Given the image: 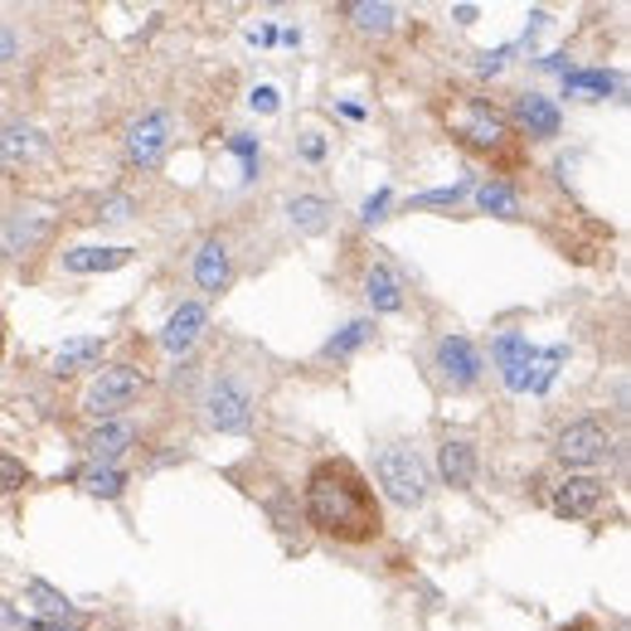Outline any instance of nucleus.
Listing matches in <instances>:
<instances>
[{"instance_id": "obj_43", "label": "nucleus", "mask_w": 631, "mask_h": 631, "mask_svg": "<svg viewBox=\"0 0 631 631\" xmlns=\"http://www.w3.org/2000/svg\"><path fill=\"white\" fill-rule=\"evenodd\" d=\"M559 631H593V622H573V627H559Z\"/></svg>"}, {"instance_id": "obj_20", "label": "nucleus", "mask_w": 631, "mask_h": 631, "mask_svg": "<svg viewBox=\"0 0 631 631\" xmlns=\"http://www.w3.org/2000/svg\"><path fill=\"white\" fill-rule=\"evenodd\" d=\"M131 258H137V248H63L59 253L63 273H78V277H88V273H117V267H127Z\"/></svg>"}, {"instance_id": "obj_9", "label": "nucleus", "mask_w": 631, "mask_h": 631, "mask_svg": "<svg viewBox=\"0 0 631 631\" xmlns=\"http://www.w3.org/2000/svg\"><path fill=\"white\" fill-rule=\"evenodd\" d=\"M170 137H176V117H170L166 107L141 112L137 122L127 127V166L131 170H156L160 156L170 151Z\"/></svg>"}, {"instance_id": "obj_37", "label": "nucleus", "mask_w": 631, "mask_h": 631, "mask_svg": "<svg viewBox=\"0 0 631 631\" xmlns=\"http://www.w3.org/2000/svg\"><path fill=\"white\" fill-rule=\"evenodd\" d=\"M16 59H20V39L6 20H0V63H16Z\"/></svg>"}, {"instance_id": "obj_42", "label": "nucleus", "mask_w": 631, "mask_h": 631, "mask_svg": "<svg viewBox=\"0 0 631 631\" xmlns=\"http://www.w3.org/2000/svg\"><path fill=\"white\" fill-rule=\"evenodd\" d=\"M341 112L351 117V122H365V107H359V102H341Z\"/></svg>"}, {"instance_id": "obj_4", "label": "nucleus", "mask_w": 631, "mask_h": 631, "mask_svg": "<svg viewBox=\"0 0 631 631\" xmlns=\"http://www.w3.org/2000/svg\"><path fill=\"white\" fill-rule=\"evenodd\" d=\"M374 481H379V495L398 510H418L433 491V476H427V462L418 456V447L408 442H388L374 456Z\"/></svg>"}, {"instance_id": "obj_10", "label": "nucleus", "mask_w": 631, "mask_h": 631, "mask_svg": "<svg viewBox=\"0 0 631 631\" xmlns=\"http://www.w3.org/2000/svg\"><path fill=\"white\" fill-rule=\"evenodd\" d=\"M481 351L466 335H442V341L433 345V374L442 388H452V394H466L476 379H481Z\"/></svg>"}, {"instance_id": "obj_8", "label": "nucleus", "mask_w": 631, "mask_h": 631, "mask_svg": "<svg viewBox=\"0 0 631 631\" xmlns=\"http://www.w3.org/2000/svg\"><path fill=\"white\" fill-rule=\"evenodd\" d=\"M491 359L495 369H501V384L510 394H534V384H540V351H534V341L525 331H501L491 341Z\"/></svg>"}, {"instance_id": "obj_16", "label": "nucleus", "mask_w": 631, "mask_h": 631, "mask_svg": "<svg viewBox=\"0 0 631 631\" xmlns=\"http://www.w3.org/2000/svg\"><path fill=\"white\" fill-rule=\"evenodd\" d=\"M481 472V456H476V442L472 437H442V447H437V476L447 481L452 491H466L476 481Z\"/></svg>"}, {"instance_id": "obj_41", "label": "nucleus", "mask_w": 631, "mask_h": 631, "mask_svg": "<svg viewBox=\"0 0 631 631\" xmlns=\"http://www.w3.org/2000/svg\"><path fill=\"white\" fill-rule=\"evenodd\" d=\"M452 16H456V24H476V6H456Z\"/></svg>"}, {"instance_id": "obj_28", "label": "nucleus", "mask_w": 631, "mask_h": 631, "mask_svg": "<svg viewBox=\"0 0 631 631\" xmlns=\"http://www.w3.org/2000/svg\"><path fill=\"white\" fill-rule=\"evenodd\" d=\"M476 180H456V185H442V190H427V195H413L408 209H456L466 195H472Z\"/></svg>"}, {"instance_id": "obj_32", "label": "nucleus", "mask_w": 631, "mask_h": 631, "mask_svg": "<svg viewBox=\"0 0 631 631\" xmlns=\"http://www.w3.org/2000/svg\"><path fill=\"white\" fill-rule=\"evenodd\" d=\"M563 359H569V345H549V351H540V384H534V394H544V388L554 384Z\"/></svg>"}, {"instance_id": "obj_36", "label": "nucleus", "mask_w": 631, "mask_h": 631, "mask_svg": "<svg viewBox=\"0 0 631 631\" xmlns=\"http://www.w3.org/2000/svg\"><path fill=\"white\" fill-rule=\"evenodd\" d=\"M0 631H30L24 612L16 608V602H6V598H0Z\"/></svg>"}, {"instance_id": "obj_13", "label": "nucleus", "mask_w": 631, "mask_h": 631, "mask_svg": "<svg viewBox=\"0 0 631 631\" xmlns=\"http://www.w3.org/2000/svg\"><path fill=\"white\" fill-rule=\"evenodd\" d=\"M141 442V427L131 423V418H112V423H88V433H83V456L88 462H102V466H117V456H127L131 447Z\"/></svg>"}, {"instance_id": "obj_31", "label": "nucleus", "mask_w": 631, "mask_h": 631, "mask_svg": "<svg viewBox=\"0 0 631 631\" xmlns=\"http://www.w3.org/2000/svg\"><path fill=\"white\" fill-rule=\"evenodd\" d=\"M388 205H394V190H388V185H379V190H374L365 205H359V224H379V219H388Z\"/></svg>"}, {"instance_id": "obj_24", "label": "nucleus", "mask_w": 631, "mask_h": 631, "mask_svg": "<svg viewBox=\"0 0 631 631\" xmlns=\"http://www.w3.org/2000/svg\"><path fill=\"white\" fill-rule=\"evenodd\" d=\"M331 199L326 195H297V199H287V224L297 228L302 238H316V234H326L331 228Z\"/></svg>"}, {"instance_id": "obj_14", "label": "nucleus", "mask_w": 631, "mask_h": 631, "mask_svg": "<svg viewBox=\"0 0 631 631\" xmlns=\"http://www.w3.org/2000/svg\"><path fill=\"white\" fill-rule=\"evenodd\" d=\"M190 277H195V287L205 292V297H224V292H228V282H234V253H228V244L219 234L199 238Z\"/></svg>"}, {"instance_id": "obj_25", "label": "nucleus", "mask_w": 631, "mask_h": 631, "mask_svg": "<svg viewBox=\"0 0 631 631\" xmlns=\"http://www.w3.org/2000/svg\"><path fill=\"white\" fill-rule=\"evenodd\" d=\"M24 598L39 608V617L45 622H78V608H73V598L69 593H59L53 583L45 579H24Z\"/></svg>"}, {"instance_id": "obj_5", "label": "nucleus", "mask_w": 631, "mask_h": 631, "mask_svg": "<svg viewBox=\"0 0 631 631\" xmlns=\"http://www.w3.org/2000/svg\"><path fill=\"white\" fill-rule=\"evenodd\" d=\"M199 408H205V423L214 433H248L253 413H258V398H253V388L238 374H214Z\"/></svg>"}, {"instance_id": "obj_22", "label": "nucleus", "mask_w": 631, "mask_h": 631, "mask_svg": "<svg viewBox=\"0 0 631 631\" xmlns=\"http://www.w3.org/2000/svg\"><path fill=\"white\" fill-rule=\"evenodd\" d=\"M472 199H476V209L481 214H495V219H520V190L510 180L501 176H486V180H476L472 185Z\"/></svg>"}, {"instance_id": "obj_34", "label": "nucleus", "mask_w": 631, "mask_h": 631, "mask_svg": "<svg viewBox=\"0 0 631 631\" xmlns=\"http://www.w3.org/2000/svg\"><path fill=\"white\" fill-rule=\"evenodd\" d=\"M510 53H515V45H501V49H486V53H476V73L481 78H495L510 63Z\"/></svg>"}, {"instance_id": "obj_26", "label": "nucleus", "mask_w": 631, "mask_h": 631, "mask_svg": "<svg viewBox=\"0 0 631 631\" xmlns=\"http://www.w3.org/2000/svg\"><path fill=\"white\" fill-rule=\"evenodd\" d=\"M374 331H379V326H374V316L345 321V326L335 331V335H331L326 345H321V359H351L355 351H365V345L374 341Z\"/></svg>"}, {"instance_id": "obj_1", "label": "nucleus", "mask_w": 631, "mask_h": 631, "mask_svg": "<svg viewBox=\"0 0 631 631\" xmlns=\"http://www.w3.org/2000/svg\"><path fill=\"white\" fill-rule=\"evenodd\" d=\"M302 525L335 544H374L384 534V510L369 476L351 456H321L302 481Z\"/></svg>"}, {"instance_id": "obj_19", "label": "nucleus", "mask_w": 631, "mask_h": 631, "mask_svg": "<svg viewBox=\"0 0 631 631\" xmlns=\"http://www.w3.org/2000/svg\"><path fill=\"white\" fill-rule=\"evenodd\" d=\"M39 156H45V131L39 127L10 122L6 131H0V170H24Z\"/></svg>"}, {"instance_id": "obj_27", "label": "nucleus", "mask_w": 631, "mask_h": 631, "mask_svg": "<svg viewBox=\"0 0 631 631\" xmlns=\"http://www.w3.org/2000/svg\"><path fill=\"white\" fill-rule=\"evenodd\" d=\"M563 92H598V98H608V92H617V73L612 69H569L563 73Z\"/></svg>"}, {"instance_id": "obj_40", "label": "nucleus", "mask_w": 631, "mask_h": 631, "mask_svg": "<svg viewBox=\"0 0 631 631\" xmlns=\"http://www.w3.org/2000/svg\"><path fill=\"white\" fill-rule=\"evenodd\" d=\"M540 69H549V73H569V53H549V59H540Z\"/></svg>"}, {"instance_id": "obj_35", "label": "nucleus", "mask_w": 631, "mask_h": 631, "mask_svg": "<svg viewBox=\"0 0 631 631\" xmlns=\"http://www.w3.org/2000/svg\"><path fill=\"white\" fill-rule=\"evenodd\" d=\"M248 107H253V112H263V117H273L277 107H282V92L273 83H258V88L248 92Z\"/></svg>"}, {"instance_id": "obj_33", "label": "nucleus", "mask_w": 631, "mask_h": 631, "mask_svg": "<svg viewBox=\"0 0 631 631\" xmlns=\"http://www.w3.org/2000/svg\"><path fill=\"white\" fill-rule=\"evenodd\" d=\"M131 214H137V199H131V195H107V199H98V219H107V224L131 219Z\"/></svg>"}, {"instance_id": "obj_23", "label": "nucleus", "mask_w": 631, "mask_h": 631, "mask_svg": "<svg viewBox=\"0 0 631 631\" xmlns=\"http://www.w3.org/2000/svg\"><path fill=\"white\" fill-rule=\"evenodd\" d=\"M73 481L92 495V501H122L127 486H131V476L122 472V466H102V462H83Z\"/></svg>"}, {"instance_id": "obj_6", "label": "nucleus", "mask_w": 631, "mask_h": 631, "mask_svg": "<svg viewBox=\"0 0 631 631\" xmlns=\"http://www.w3.org/2000/svg\"><path fill=\"white\" fill-rule=\"evenodd\" d=\"M549 452H554V462L569 466V472H588V466H602L612 456V433H608V423H598V418H573L554 433V447Z\"/></svg>"}, {"instance_id": "obj_7", "label": "nucleus", "mask_w": 631, "mask_h": 631, "mask_svg": "<svg viewBox=\"0 0 631 631\" xmlns=\"http://www.w3.org/2000/svg\"><path fill=\"white\" fill-rule=\"evenodd\" d=\"M544 505L554 510L559 520H593V515H602V505H608V481L593 472H569L544 486Z\"/></svg>"}, {"instance_id": "obj_12", "label": "nucleus", "mask_w": 631, "mask_h": 631, "mask_svg": "<svg viewBox=\"0 0 631 631\" xmlns=\"http://www.w3.org/2000/svg\"><path fill=\"white\" fill-rule=\"evenodd\" d=\"M49 234H53L49 209H10L6 219H0V253H6V258H24V253H34L39 244H49Z\"/></svg>"}, {"instance_id": "obj_21", "label": "nucleus", "mask_w": 631, "mask_h": 631, "mask_svg": "<svg viewBox=\"0 0 631 631\" xmlns=\"http://www.w3.org/2000/svg\"><path fill=\"white\" fill-rule=\"evenodd\" d=\"M341 16L365 39H384V34H394V24H398V10L388 6V0H351V6H341Z\"/></svg>"}, {"instance_id": "obj_39", "label": "nucleus", "mask_w": 631, "mask_h": 631, "mask_svg": "<svg viewBox=\"0 0 631 631\" xmlns=\"http://www.w3.org/2000/svg\"><path fill=\"white\" fill-rule=\"evenodd\" d=\"M30 631H83V627H78V622H45V617H34Z\"/></svg>"}, {"instance_id": "obj_29", "label": "nucleus", "mask_w": 631, "mask_h": 631, "mask_svg": "<svg viewBox=\"0 0 631 631\" xmlns=\"http://www.w3.org/2000/svg\"><path fill=\"white\" fill-rule=\"evenodd\" d=\"M228 151H234L238 160H244V180L253 185L258 180V166H263V151H258V137H248V131H234V137L224 141Z\"/></svg>"}, {"instance_id": "obj_2", "label": "nucleus", "mask_w": 631, "mask_h": 631, "mask_svg": "<svg viewBox=\"0 0 631 631\" xmlns=\"http://www.w3.org/2000/svg\"><path fill=\"white\" fill-rule=\"evenodd\" d=\"M151 388V374L137 369V365H98L78 384L73 394V413L88 423H112V418H127V408H137Z\"/></svg>"}, {"instance_id": "obj_3", "label": "nucleus", "mask_w": 631, "mask_h": 631, "mask_svg": "<svg viewBox=\"0 0 631 631\" xmlns=\"http://www.w3.org/2000/svg\"><path fill=\"white\" fill-rule=\"evenodd\" d=\"M442 122H447V131L466 146V151H481V156H501L510 146V137H515L505 122V112L491 98H481V92H447Z\"/></svg>"}, {"instance_id": "obj_17", "label": "nucleus", "mask_w": 631, "mask_h": 631, "mask_svg": "<svg viewBox=\"0 0 631 631\" xmlns=\"http://www.w3.org/2000/svg\"><path fill=\"white\" fill-rule=\"evenodd\" d=\"M102 351H107V341L102 335H78V341H69L63 351H53V359H49V374L53 379H73V374H92L102 365Z\"/></svg>"}, {"instance_id": "obj_18", "label": "nucleus", "mask_w": 631, "mask_h": 631, "mask_svg": "<svg viewBox=\"0 0 631 631\" xmlns=\"http://www.w3.org/2000/svg\"><path fill=\"white\" fill-rule=\"evenodd\" d=\"M365 302H369V312L374 316H398L404 312V277L394 273L388 263H374L369 273H365Z\"/></svg>"}, {"instance_id": "obj_15", "label": "nucleus", "mask_w": 631, "mask_h": 631, "mask_svg": "<svg viewBox=\"0 0 631 631\" xmlns=\"http://www.w3.org/2000/svg\"><path fill=\"white\" fill-rule=\"evenodd\" d=\"M205 331H209V306L205 302H180L166 326H160V351L166 355H190Z\"/></svg>"}, {"instance_id": "obj_30", "label": "nucleus", "mask_w": 631, "mask_h": 631, "mask_svg": "<svg viewBox=\"0 0 631 631\" xmlns=\"http://www.w3.org/2000/svg\"><path fill=\"white\" fill-rule=\"evenodd\" d=\"M30 486V466L20 462V456H10V452H0V495H16Z\"/></svg>"}, {"instance_id": "obj_38", "label": "nucleus", "mask_w": 631, "mask_h": 631, "mask_svg": "<svg viewBox=\"0 0 631 631\" xmlns=\"http://www.w3.org/2000/svg\"><path fill=\"white\" fill-rule=\"evenodd\" d=\"M302 156L312 160V166H316V160H326V141H321L316 131H306V137H302Z\"/></svg>"}, {"instance_id": "obj_11", "label": "nucleus", "mask_w": 631, "mask_h": 631, "mask_svg": "<svg viewBox=\"0 0 631 631\" xmlns=\"http://www.w3.org/2000/svg\"><path fill=\"white\" fill-rule=\"evenodd\" d=\"M505 122L510 131H520L525 141H554L559 131H563V112H559V102L554 98H544V92H515L510 98V112H505Z\"/></svg>"}]
</instances>
